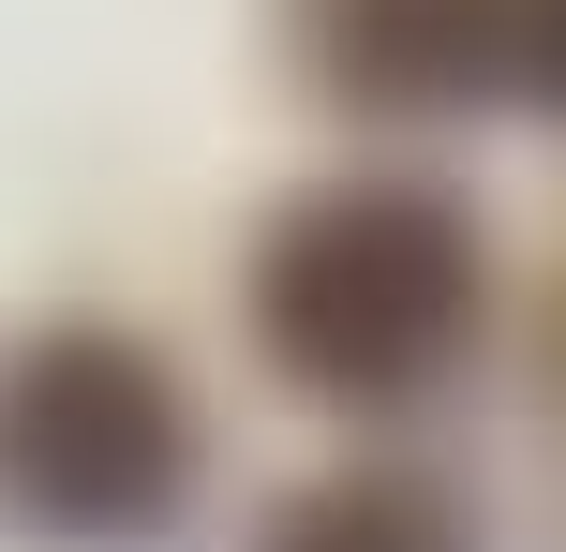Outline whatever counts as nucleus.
Masks as SVG:
<instances>
[{"instance_id":"7ed1b4c3","label":"nucleus","mask_w":566,"mask_h":552,"mask_svg":"<svg viewBox=\"0 0 566 552\" xmlns=\"http://www.w3.org/2000/svg\"><path fill=\"white\" fill-rule=\"evenodd\" d=\"M313 45L343 90L448 105V90H492V0H313Z\"/></svg>"},{"instance_id":"39448f33","label":"nucleus","mask_w":566,"mask_h":552,"mask_svg":"<svg viewBox=\"0 0 566 552\" xmlns=\"http://www.w3.org/2000/svg\"><path fill=\"white\" fill-rule=\"evenodd\" d=\"M492 90L566 119V0H492Z\"/></svg>"},{"instance_id":"20e7f679","label":"nucleus","mask_w":566,"mask_h":552,"mask_svg":"<svg viewBox=\"0 0 566 552\" xmlns=\"http://www.w3.org/2000/svg\"><path fill=\"white\" fill-rule=\"evenodd\" d=\"M269 552H462V538H448V508H432L418 478L358 464V478H313V493L269 523Z\"/></svg>"},{"instance_id":"f257e3e1","label":"nucleus","mask_w":566,"mask_h":552,"mask_svg":"<svg viewBox=\"0 0 566 552\" xmlns=\"http://www.w3.org/2000/svg\"><path fill=\"white\" fill-rule=\"evenodd\" d=\"M254 344L313 404H402L478 344V239L448 195L343 179L254 239Z\"/></svg>"},{"instance_id":"f03ea898","label":"nucleus","mask_w":566,"mask_h":552,"mask_svg":"<svg viewBox=\"0 0 566 552\" xmlns=\"http://www.w3.org/2000/svg\"><path fill=\"white\" fill-rule=\"evenodd\" d=\"M179 478H195V418L149 344H119V329L0 344V523L60 552H119L179 508Z\"/></svg>"}]
</instances>
